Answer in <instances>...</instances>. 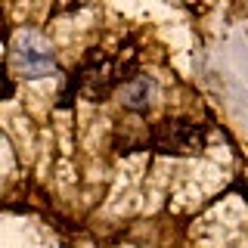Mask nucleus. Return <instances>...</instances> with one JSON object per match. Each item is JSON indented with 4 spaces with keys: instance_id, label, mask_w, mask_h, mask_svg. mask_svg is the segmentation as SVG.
Returning a JSON list of instances; mask_svg holds the SVG:
<instances>
[{
    "instance_id": "obj_1",
    "label": "nucleus",
    "mask_w": 248,
    "mask_h": 248,
    "mask_svg": "<svg viewBox=\"0 0 248 248\" xmlns=\"http://www.w3.org/2000/svg\"><path fill=\"white\" fill-rule=\"evenodd\" d=\"M149 149L165 155H199L205 149V124L189 118H165L149 130Z\"/></svg>"
},
{
    "instance_id": "obj_2",
    "label": "nucleus",
    "mask_w": 248,
    "mask_h": 248,
    "mask_svg": "<svg viewBox=\"0 0 248 248\" xmlns=\"http://www.w3.org/2000/svg\"><path fill=\"white\" fill-rule=\"evenodd\" d=\"M152 103V81L149 78H137V81L124 84V106L127 108H146Z\"/></svg>"
},
{
    "instance_id": "obj_3",
    "label": "nucleus",
    "mask_w": 248,
    "mask_h": 248,
    "mask_svg": "<svg viewBox=\"0 0 248 248\" xmlns=\"http://www.w3.org/2000/svg\"><path fill=\"white\" fill-rule=\"evenodd\" d=\"M16 93V81L6 72V62H0V99H10Z\"/></svg>"
},
{
    "instance_id": "obj_4",
    "label": "nucleus",
    "mask_w": 248,
    "mask_h": 248,
    "mask_svg": "<svg viewBox=\"0 0 248 248\" xmlns=\"http://www.w3.org/2000/svg\"><path fill=\"white\" fill-rule=\"evenodd\" d=\"M6 37H10V28H6V19L0 16V41H6Z\"/></svg>"
}]
</instances>
